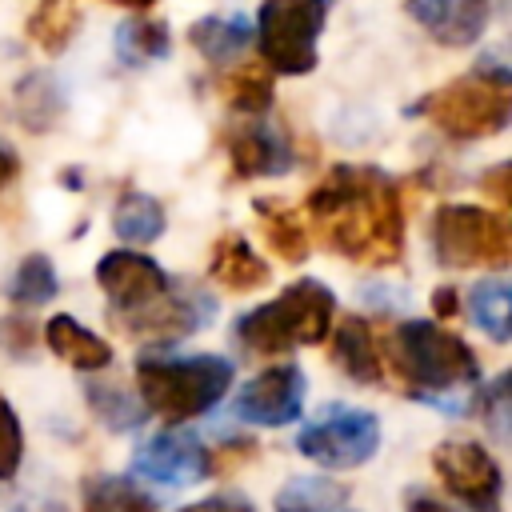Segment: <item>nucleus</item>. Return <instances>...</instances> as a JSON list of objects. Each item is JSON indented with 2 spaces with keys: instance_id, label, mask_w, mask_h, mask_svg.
<instances>
[{
  "instance_id": "1",
  "label": "nucleus",
  "mask_w": 512,
  "mask_h": 512,
  "mask_svg": "<svg viewBox=\"0 0 512 512\" xmlns=\"http://www.w3.org/2000/svg\"><path fill=\"white\" fill-rule=\"evenodd\" d=\"M324 248L352 264L388 268L404 256L400 184L368 164H336L304 200Z\"/></svg>"
},
{
  "instance_id": "2",
  "label": "nucleus",
  "mask_w": 512,
  "mask_h": 512,
  "mask_svg": "<svg viewBox=\"0 0 512 512\" xmlns=\"http://www.w3.org/2000/svg\"><path fill=\"white\" fill-rule=\"evenodd\" d=\"M336 320V296L324 280H296L280 296L264 300L260 308L244 312L232 328V340L248 356H284L300 344L328 340Z\"/></svg>"
},
{
  "instance_id": "3",
  "label": "nucleus",
  "mask_w": 512,
  "mask_h": 512,
  "mask_svg": "<svg viewBox=\"0 0 512 512\" xmlns=\"http://www.w3.org/2000/svg\"><path fill=\"white\" fill-rule=\"evenodd\" d=\"M232 372L236 368L224 356H140L132 384L144 412L164 424H188L228 396Z\"/></svg>"
},
{
  "instance_id": "4",
  "label": "nucleus",
  "mask_w": 512,
  "mask_h": 512,
  "mask_svg": "<svg viewBox=\"0 0 512 512\" xmlns=\"http://www.w3.org/2000/svg\"><path fill=\"white\" fill-rule=\"evenodd\" d=\"M380 360L412 384V392H456L480 384L476 352L436 320H400L388 328Z\"/></svg>"
},
{
  "instance_id": "5",
  "label": "nucleus",
  "mask_w": 512,
  "mask_h": 512,
  "mask_svg": "<svg viewBox=\"0 0 512 512\" xmlns=\"http://www.w3.org/2000/svg\"><path fill=\"white\" fill-rule=\"evenodd\" d=\"M408 116L432 120L452 140H484L508 128L512 120V80L496 68H476L472 76L448 80L408 108Z\"/></svg>"
},
{
  "instance_id": "6",
  "label": "nucleus",
  "mask_w": 512,
  "mask_h": 512,
  "mask_svg": "<svg viewBox=\"0 0 512 512\" xmlns=\"http://www.w3.org/2000/svg\"><path fill=\"white\" fill-rule=\"evenodd\" d=\"M432 252L448 268H508L512 232L504 212L480 204H440L432 216Z\"/></svg>"
},
{
  "instance_id": "7",
  "label": "nucleus",
  "mask_w": 512,
  "mask_h": 512,
  "mask_svg": "<svg viewBox=\"0 0 512 512\" xmlns=\"http://www.w3.org/2000/svg\"><path fill=\"white\" fill-rule=\"evenodd\" d=\"M332 0H264L252 24L260 56L272 72L304 76L316 68V40L328 24Z\"/></svg>"
},
{
  "instance_id": "8",
  "label": "nucleus",
  "mask_w": 512,
  "mask_h": 512,
  "mask_svg": "<svg viewBox=\"0 0 512 512\" xmlns=\"http://www.w3.org/2000/svg\"><path fill=\"white\" fill-rule=\"evenodd\" d=\"M296 448L320 468H360L380 448V420L368 408H332L316 424L300 428Z\"/></svg>"
},
{
  "instance_id": "9",
  "label": "nucleus",
  "mask_w": 512,
  "mask_h": 512,
  "mask_svg": "<svg viewBox=\"0 0 512 512\" xmlns=\"http://www.w3.org/2000/svg\"><path fill=\"white\" fill-rule=\"evenodd\" d=\"M440 484L468 504V512H504V472L492 452L476 440H444L432 452Z\"/></svg>"
},
{
  "instance_id": "10",
  "label": "nucleus",
  "mask_w": 512,
  "mask_h": 512,
  "mask_svg": "<svg viewBox=\"0 0 512 512\" xmlns=\"http://www.w3.org/2000/svg\"><path fill=\"white\" fill-rule=\"evenodd\" d=\"M212 316V300L200 292V288H188L180 292L176 284H168L164 296H156L152 304L136 308V312H112V324L132 336V340H144V344H168V340H180L196 328H204V320Z\"/></svg>"
},
{
  "instance_id": "11",
  "label": "nucleus",
  "mask_w": 512,
  "mask_h": 512,
  "mask_svg": "<svg viewBox=\"0 0 512 512\" xmlns=\"http://www.w3.org/2000/svg\"><path fill=\"white\" fill-rule=\"evenodd\" d=\"M304 372L300 364H272L256 372L240 392H236V416L260 428H280L292 424L304 408Z\"/></svg>"
},
{
  "instance_id": "12",
  "label": "nucleus",
  "mask_w": 512,
  "mask_h": 512,
  "mask_svg": "<svg viewBox=\"0 0 512 512\" xmlns=\"http://www.w3.org/2000/svg\"><path fill=\"white\" fill-rule=\"evenodd\" d=\"M96 284L104 288L112 312H136L144 304H152L156 296L168 292L172 276L144 252H132V248H116V252H104L100 264H96Z\"/></svg>"
},
{
  "instance_id": "13",
  "label": "nucleus",
  "mask_w": 512,
  "mask_h": 512,
  "mask_svg": "<svg viewBox=\"0 0 512 512\" xmlns=\"http://www.w3.org/2000/svg\"><path fill=\"white\" fill-rule=\"evenodd\" d=\"M132 472L152 480V484L180 488V484H192L204 476V448L196 436L176 432V424H172L168 432H156L136 448Z\"/></svg>"
},
{
  "instance_id": "14",
  "label": "nucleus",
  "mask_w": 512,
  "mask_h": 512,
  "mask_svg": "<svg viewBox=\"0 0 512 512\" xmlns=\"http://www.w3.org/2000/svg\"><path fill=\"white\" fill-rule=\"evenodd\" d=\"M228 160H232L236 180L280 176V172L292 168V148L276 128H268L260 120H248V124H236L228 132Z\"/></svg>"
},
{
  "instance_id": "15",
  "label": "nucleus",
  "mask_w": 512,
  "mask_h": 512,
  "mask_svg": "<svg viewBox=\"0 0 512 512\" xmlns=\"http://www.w3.org/2000/svg\"><path fill=\"white\" fill-rule=\"evenodd\" d=\"M408 12L448 48H468L484 36L492 0H408Z\"/></svg>"
},
{
  "instance_id": "16",
  "label": "nucleus",
  "mask_w": 512,
  "mask_h": 512,
  "mask_svg": "<svg viewBox=\"0 0 512 512\" xmlns=\"http://www.w3.org/2000/svg\"><path fill=\"white\" fill-rule=\"evenodd\" d=\"M336 324V320H332ZM332 360L336 368L352 380V384H364V388H376L384 380V360H380V344H376V332L364 316H344L336 324V336H332Z\"/></svg>"
},
{
  "instance_id": "17",
  "label": "nucleus",
  "mask_w": 512,
  "mask_h": 512,
  "mask_svg": "<svg viewBox=\"0 0 512 512\" xmlns=\"http://www.w3.org/2000/svg\"><path fill=\"white\" fill-rule=\"evenodd\" d=\"M208 276L220 288H228V292H252V288H260V284L272 280V268H268L264 256H256V248L240 232H224L212 244Z\"/></svg>"
},
{
  "instance_id": "18",
  "label": "nucleus",
  "mask_w": 512,
  "mask_h": 512,
  "mask_svg": "<svg viewBox=\"0 0 512 512\" xmlns=\"http://www.w3.org/2000/svg\"><path fill=\"white\" fill-rule=\"evenodd\" d=\"M44 340H48V348H52L64 364H72V368H80V372H104V368L112 364L108 340L96 336V332H88V328H84L76 316H68V312H60V316H52V320L44 324Z\"/></svg>"
},
{
  "instance_id": "19",
  "label": "nucleus",
  "mask_w": 512,
  "mask_h": 512,
  "mask_svg": "<svg viewBox=\"0 0 512 512\" xmlns=\"http://www.w3.org/2000/svg\"><path fill=\"white\" fill-rule=\"evenodd\" d=\"M252 212H256V220H260V232H264V240H268V248L280 256V260H288V264H300V260H308V228L300 224V212L296 208H288L284 200H276V196H260L256 204H252Z\"/></svg>"
},
{
  "instance_id": "20",
  "label": "nucleus",
  "mask_w": 512,
  "mask_h": 512,
  "mask_svg": "<svg viewBox=\"0 0 512 512\" xmlns=\"http://www.w3.org/2000/svg\"><path fill=\"white\" fill-rule=\"evenodd\" d=\"M188 40L204 60L228 64L252 44V24L244 16H200L188 28Z\"/></svg>"
},
{
  "instance_id": "21",
  "label": "nucleus",
  "mask_w": 512,
  "mask_h": 512,
  "mask_svg": "<svg viewBox=\"0 0 512 512\" xmlns=\"http://www.w3.org/2000/svg\"><path fill=\"white\" fill-rule=\"evenodd\" d=\"M76 28H80V4H76V0H40V4L32 8L28 24H24L28 40H32L36 48H44L48 56L64 52V48L72 44Z\"/></svg>"
},
{
  "instance_id": "22",
  "label": "nucleus",
  "mask_w": 512,
  "mask_h": 512,
  "mask_svg": "<svg viewBox=\"0 0 512 512\" xmlns=\"http://www.w3.org/2000/svg\"><path fill=\"white\" fill-rule=\"evenodd\" d=\"M84 512H160L156 500L128 476H88L80 488Z\"/></svg>"
},
{
  "instance_id": "23",
  "label": "nucleus",
  "mask_w": 512,
  "mask_h": 512,
  "mask_svg": "<svg viewBox=\"0 0 512 512\" xmlns=\"http://www.w3.org/2000/svg\"><path fill=\"white\" fill-rule=\"evenodd\" d=\"M112 232L128 244H152L164 232V208L148 192H124L112 208Z\"/></svg>"
},
{
  "instance_id": "24",
  "label": "nucleus",
  "mask_w": 512,
  "mask_h": 512,
  "mask_svg": "<svg viewBox=\"0 0 512 512\" xmlns=\"http://www.w3.org/2000/svg\"><path fill=\"white\" fill-rule=\"evenodd\" d=\"M84 396L92 404V412L112 428V432H128L144 420V404L140 396L128 392L124 380H88L84 384Z\"/></svg>"
},
{
  "instance_id": "25",
  "label": "nucleus",
  "mask_w": 512,
  "mask_h": 512,
  "mask_svg": "<svg viewBox=\"0 0 512 512\" xmlns=\"http://www.w3.org/2000/svg\"><path fill=\"white\" fill-rule=\"evenodd\" d=\"M116 56L124 64H148L168 56V24L156 16H128L116 28Z\"/></svg>"
},
{
  "instance_id": "26",
  "label": "nucleus",
  "mask_w": 512,
  "mask_h": 512,
  "mask_svg": "<svg viewBox=\"0 0 512 512\" xmlns=\"http://www.w3.org/2000/svg\"><path fill=\"white\" fill-rule=\"evenodd\" d=\"M468 312L472 320L496 340L504 344L512 336V292L504 280H480L472 292H468Z\"/></svg>"
},
{
  "instance_id": "27",
  "label": "nucleus",
  "mask_w": 512,
  "mask_h": 512,
  "mask_svg": "<svg viewBox=\"0 0 512 512\" xmlns=\"http://www.w3.org/2000/svg\"><path fill=\"white\" fill-rule=\"evenodd\" d=\"M344 508H348V492L320 476L288 480L276 492V512H344Z\"/></svg>"
},
{
  "instance_id": "28",
  "label": "nucleus",
  "mask_w": 512,
  "mask_h": 512,
  "mask_svg": "<svg viewBox=\"0 0 512 512\" xmlns=\"http://www.w3.org/2000/svg\"><path fill=\"white\" fill-rule=\"evenodd\" d=\"M60 292V280H56V268L44 252H32L20 260V268L12 272L8 280V300L20 304V308H40L48 304L52 296Z\"/></svg>"
},
{
  "instance_id": "29",
  "label": "nucleus",
  "mask_w": 512,
  "mask_h": 512,
  "mask_svg": "<svg viewBox=\"0 0 512 512\" xmlns=\"http://www.w3.org/2000/svg\"><path fill=\"white\" fill-rule=\"evenodd\" d=\"M224 104L240 116H264L272 104V76L260 64H244L232 76H224Z\"/></svg>"
},
{
  "instance_id": "30",
  "label": "nucleus",
  "mask_w": 512,
  "mask_h": 512,
  "mask_svg": "<svg viewBox=\"0 0 512 512\" xmlns=\"http://www.w3.org/2000/svg\"><path fill=\"white\" fill-rule=\"evenodd\" d=\"M260 444L252 436H232L220 440L216 448H204V476H232L236 468H244L248 460H256Z\"/></svg>"
},
{
  "instance_id": "31",
  "label": "nucleus",
  "mask_w": 512,
  "mask_h": 512,
  "mask_svg": "<svg viewBox=\"0 0 512 512\" xmlns=\"http://www.w3.org/2000/svg\"><path fill=\"white\" fill-rule=\"evenodd\" d=\"M24 460V432H20V420L12 412V404L0 396V480L16 476Z\"/></svg>"
},
{
  "instance_id": "32",
  "label": "nucleus",
  "mask_w": 512,
  "mask_h": 512,
  "mask_svg": "<svg viewBox=\"0 0 512 512\" xmlns=\"http://www.w3.org/2000/svg\"><path fill=\"white\" fill-rule=\"evenodd\" d=\"M508 180H512V164H496V168H488V172L480 176V188L496 200V208H508V204H512V188H508Z\"/></svg>"
},
{
  "instance_id": "33",
  "label": "nucleus",
  "mask_w": 512,
  "mask_h": 512,
  "mask_svg": "<svg viewBox=\"0 0 512 512\" xmlns=\"http://www.w3.org/2000/svg\"><path fill=\"white\" fill-rule=\"evenodd\" d=\"M504 384H508V376H500V380L492 384V392H484V396H480V416H488V424L496 428V436H504V416H508Z\"/></svg>"
},
{
  "instance_id": "34",
  "label": "nucleus",
  "mask_w": 512,
  "mask_h": 512,
  "mask_svg": "<svg viewBox=\"0 0 512 512\" xmlns=\"http://www.w3.org/2000/svg\"><path fill=\"white\" fill-rule=\"evenodd\" d=\"M180 512H256L244 496H232V492H220V496H204V500H196V504H188V508H180Z\"/></svg>"
},
{
  "instance_id": "35",
  "label": "nucleus",
  "mask_w": 512,
  "mask_h": 512,
  "mask_svg": "<svg viewBox=\"0 0 512 512\" xmlns=\"http://www.w3.org/2000/svg\"><path fill=\"white\" fill-rule=\"evenodd\" d=\"M0 340L12 348V352H24L36 336H32V324L28 320H20V316H8V320H0Z\"/></svg>"
},
{
  "instance_id": "36",
  "label": "nucleus",
  "mask_w": 512,
  "mask_h": 512,
  "mask_svg": "<svg viewBox=\"0 0 512 512\" xmlns=\"http://www.w3.org/2000/svg\"><path fill=\"white\" fill-rule=\"evenodd\" d=\"M404 512H460V508H452L448 500L428 496V492H408L404 496Z\"/></svg>"
},
{
  "instance_id": "37",
  "label": "nucleus",
  "mask_w": 512,
  "mask_h": 512,
  "mask_svg": "<svg viewBox=\"0 0 512 512\" xmlns=\"http://www.w3.org/2000/svg\"><path fill=\"white\" fill-rule=\"evenodd\" d=\"M456 308H460V296H456V288H452V284H440V288L432 292V316H436V320H448Z\"/></svg>"
},
{
  "instance_id": "38",
  "label": "nucleus",
  "mask_w": 512,
  "mask_h": 512,
  "mask_svg": "<svg viewBox=\"0 0 512 512\" xmlns=\"http://www.w3.org/2000/svg\"><path fill=\"white\" fill-rule=\"evenodd\" d=\"M20 172V160H16V152L8 148V144H0V188L4 184H12V176Z\"/></svg>"
},
{
  "instance_id": "39",
  "label": "nucleus",
  "mask_w": 512,
  "mask_h": 512,
  "mask_svg": "<svg viewBox=\"0 0 512 512\" xmlns=\"http://www.w3.org/2000/svg\"><path fill=\"white\" fill-rule=\"evenodd\" d=\"M112 4H120V8H128V12H144V8H152L156 0H112Z\"/></svg>"
},
{
  "instance_id": "40",
  "label": "nucleus",
  "mask_w": 512,
  "mask_h": 512,
  "mask_svg": "<svg viewBox=\"0 0 512 512\" xmlns=\"http://www.w3.org/2000/svg\"><path fill=\"white\" fill-rule=\"evenodd\" d=\"M344 512H352V508H344Z\"/></svg>"
}]
</instances>
